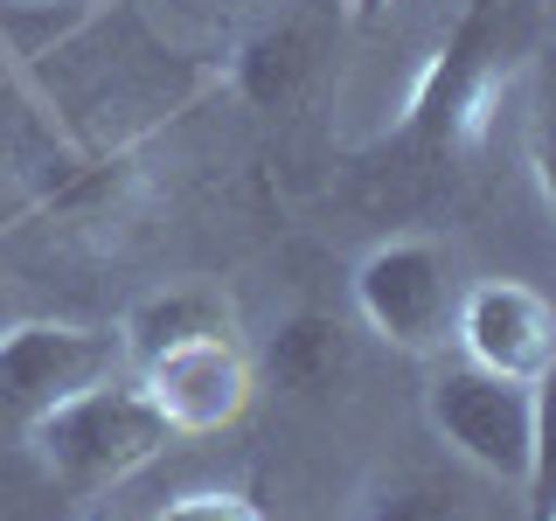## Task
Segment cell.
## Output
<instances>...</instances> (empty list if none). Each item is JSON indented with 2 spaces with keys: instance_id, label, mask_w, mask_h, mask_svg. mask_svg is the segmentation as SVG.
<instances>
[{
  "instance_id": "10",
  "label": "cell",
  "mask_w": 556,
  "mask_h": 521,
  "mask_svg": "<svg viewBox=\"0 0 556 521\" xmlns=\"http://www.w3.org/2000/svg\"><path fill=\"white\" fill-rule=\"evenodd\" d=\"M216 334H237V300L216 278H167V285L139 292L126 306V320H118L126 369L167 355V347H188V341H216Z\"/></svg>"
},
{
  "instance_id": "8",
  "label": "cell",
  "mask_w": 556,
  "mask_h": 521,
  "mask_svg": "<svg viewBox=\"0 0 556 521\" xmlns=\"http://www.w3.org/2000/svg\"><path fill=\"white\" fill-rule=\"evenodd\" d=\"M452 341H459V361H473V369L543 390L549 355H556V313H549L543 292L521 285V278H480V285L459 292Z\"/></svg>"
},
{
  "instance_id": "13",
  "label": "cell",
  "mask_w": 556,
  "mask_h": 521,
  "mask_svg": "<svg viewBox=\"0 0 556 521\" xmlns=\"http://www.w3.org/2000/svg\"><path fill=\"white\" fill-rule=\"evenodd\" d=\"M153 521H265V514H257V500H243V494H223V486H195V494H174Z\"/></svg>"
},
{
  "instance_id": "3",
  "label": "cell",
  "mask_w": 556,
  "mask_h": 521,
  "mask_svg": "<svg viewBox=\"0 0 556 521\" xmlns=\"http://www.w3.org/2000/svg\"><path fill=\"white\" fill-rule=\"evenodd\" d=\"M174 445V431L153 417L132 376H112L98 390H77L70 404L28 424V452L70 500H98L112 486H126L139 466H153Z\"/></svg>"
},
{
  "instance_id": "1",
  "label": "cell",
  "mask_w": 556,
  "mask_h": 521,
  "mask_svg": "<svg viewBox=\"0 0 556 521\" xmlns=\"http://www.w3.org/2000/svg\"><path fill=\"white\" fill-rule=\"evenodd\" d=\"M22 91L42 104L70 153L104 161L132 153L147 132L223 91V56H188L147 28L132 0H104L77 35H63L42 63L22 69Z\"/></svg>"
},
{
  "instance_id": "6",
  "label": "cell",
  "mask_w": 556,
  "mask_h": 521,
  "mask_svg": "<svg viewBox=\"0 0 556 521\" xmlns=\"http://www.w3.org/2000/svg\"><path fill=\"white\" fill-rule=\"evenodd\" d=\"M112 376H132L126 347H118V327L22 313L0 334V439H28L35 417H49L77 390H98Z\"/></svg>"
},
{
  "instance_id": "9",
  "label": "cell",
  "mask_w": 556,
  "mask_h": 521,
  "mask_svg": "<svg viewBox=\"0 0 556 521\" xmlns=\"http://www.w3.org/2000/svg\"><path fill=\"white\" fill-rule=\"evenodd\" d=\"M320 77V14L286 8L271 22H257L243 42L223 56V84L257 104V112H286V104L306 98V84Z\"/></svg>"
},
{
  "instance_id": "4",
  "label": "cell",
  "mask_w": 556,
  "mask_h": 521,
  "mask_svg": "<svg viewBox=\"0 0 556 521\" xmlns=\"http://www.w3.org/2000/svg\"><path fill=\"white\" fill-rule=\"evenodd\" d=\"M425 424L439 431L452 459H466L494 486L535 494V473H543V390L535 382L486 376L473 361H445L425 382Z\"/></svg>"
},
{
  "instance_id": "2",
  "label": "cell",
  "mask_w": 556,
  "mask_h": 521,
  "mask_svg": "<svg viewBox=\"0 0 556 521\" xmlns=\"http://www.w3.org/2000/svg\"><path fill=\"white\" fill-rule=\"evenodd\" d=\"M535 42H543V8L535 0H459L452 28L439 35V49L404 91L396 139L417 147L425 161L473 153L494 132V112L529 77Z\"/></svg>"
},
{
  "instance_id": "17",
  "label": "cell",
  "mask_w": 556,
  "mask_h": 521,
  "mask_svg": "<svg viewBox=\"0 0 556 521\" xmlns=\"http://www.w3.org/2000/svg\"><path fill=\"white\" fill-rule=\"evenodd\" d=\"M91 521H132V514H91Z\"/></svg>"
},
{
  "instance_id": "14",
  "label": "cell",
  "mask_w": 556,
  "mask_h": 521,
  "mask_svg": "<svg viewBox=\"0 0 556 521\" xmlns=\"http://www.w3.org/2000/svg\"><path fill=\"white\" fill-rule=\"evenodd\" d=\"M22 313H28V300H22V285H14V278L0 271V334H8V327L22 320Z\"/></svg>"
},
{
  "instance_id": "11",
  "label": "cell",
  "mask_w": 556,
  "mask_h": 521,
  "mask_svg": "<svg viewBox=\"0 0 556 521\" xmlns=\"http://www.w3.org/2000/svg\"><path fill=\"white\" fill-rule=\"evenodd\" d=\"M265 369H271L278 390H292L300 404H327L348 382V327L320 306L286 313L265 341Z\"/></svg>"
},
{
  "instance_id": "5",
  "label": "cell",
  "mask_w": 556,
  "mask_h": 521,
  "mask_svg": "<svg viewBox=\"0 0 556 521\" xmlns=\"http://www.w3.org/2000/svg\"><path fill=\"white\" fill-rule=\"evenodd\" d=\"M459 292H466L459 251L431 230L382 237L355 265V313L369 320V334H382L390 347H404V355H439L452 341Z\"/></svg>"
},
{
  "instance_id": "7",
  "label": "cell",
  "mask_w": 556,
  "mask_h": 521,
  "mask_svg": "<svg viewBox=\"0 0 556 521\" xmlns=\"http://www.w3.org/2000/svg\"><path fill=\"white\" fill-rule=\"evenodd\" d=\"M132 382L174 439H216V431H230L257 396V369H251V355H243L237 334L167 347V355L139 361Z\"/></svg>"
},
{
  "instance_id": "15",
  "label": "cell",
  "mask_w": 556,
  "mask_h": 521,
  "mask_svg": "<svg viewBox=\"0 0 556 521\" xmlns=\"http://www.w3.org/2000/svg\"><path fill=\"white\" fill-rule=\"evenodd\" d=\"M390 8H396V0H341V14H348V22H355V28L382 22V14H390Z\"/></svg>"
},
{
  "instance_id": "12",
  "label": "cell",
  "mask_w": 556,
  "mask_h": 521,
  "mask_svg": "<svg viewBox=\"0 0 556 521\" xmlns=\"http://www.w3.org/2000/svg\"><path fill=\"white\" fill-rule=\"evenodd\" d=\"M355 521H473V508L431 473H382L362 486Z\"/></svg>"
},
{
  "instance_id": "16",
  "label": "cell",
  "mask_w": 556,
  "mask_h": 521,
  "mask_svg": "<svg viewBox=\"0 0 556 521\" xmlns=\"http://www.w3.org/2000/svg\"><path fill=\"white\" fill-rule=\"evenodd\" d=\"M8 84H14V63H8V56H0V91H8Z\"/></svg>"
}]
</instances>
